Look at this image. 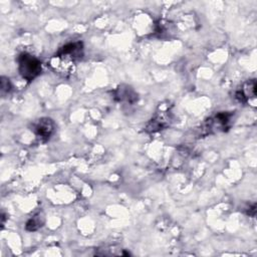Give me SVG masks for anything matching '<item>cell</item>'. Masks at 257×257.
Returning <instances> with one entry per match:
<instances>
[{"instance_id":"6da1fadb","label":"cell","mask_w":257,"mask_h":257,"mask_svg":"<svg viewBox=\"0 0 257 257\" xmlns=\"http://www.w3.org/2000/svg\"><path fill=\"white\" fill-rule=\"evenodd\" d=\"M83 56V43L81 41L68 42L52 56L50 65L58 72L63 74L71 73L75 63Z\"/></svg>"},{"instance_id":"7a4b0ae2","label":"cell","mask_w":257,"mask_h":257,"mask_svg":"<svg viewBox=\"0 0 257 257\" xmlns=\"http://www.w3.org/2000/svg\"><path fill=\"white\" fill-rule=\"evenodd\" d=\"M18 71L23 79L30 82L41 73V62L34 55L22 52L17 57Z\"/></svg>"},{"instance_id":"3957f363","label":"cell","mask_w":257,"mask_h":257,"mask_svg":"<svg viewBox=\"0 0 257 257\" xmlns=\"http://www.w3.org/2000/svg\"><path fill=\"white\" fill-rule=\"evenodd\" d=\"M31 130L41 142H47L55 132V122L50 117H41L33 122Z\"/></svg>"},{"instance_id":"277c9868","label":"cell","mask_w":257,"mask_h":257,"mask_svg":"<svg viewBox=\"0 0 257 257\" xmlns=\"http://www.w3.org/2000/svg\"><path fill=\"white\" fill-rule=\"evenodd\" d=\"M172 121V113L170 110H161L158 111L149 123L146 126V131L148 133H157L162 130H165L167 126L170 125Z\"/></svg>"},{"instance_id":"5b68a950","label":"cell","mask_w":257,"mask_h":257,"mask_svg":"<svg viewBox=\"0 0 257 257\" xmlns=\"http://www.w3.org/2000/svg\"><path fill=\"white\" fill-rule=\"evenodd\" d=\"M232 113L230 112H219L215 116L209 118L206 122L207 133L225 131V128L229 127V122L231 120Z\"/></svg>"},{"instance_id":"8992f818","label":"cell","mask_w":257,"mask_h":257,"mask_svg":"<svg viewBox=\"0 0 257 257\" xmlns=\"http://www.w3.org/2000/svg\"><path fill=\"white\" fill-rule=\"evenodd\" d=\"M113 97L118 102H124L126 104H134L138 101V93L133 87L121 84L113 91Z\"/></svg>"},{"instance_id":"52a82bcc","label":"cell","mask_w":257,"mask_h":257,"mask_svg":"<svg viewBox=\"0 0 257 257\" xmlns=\"http://www.w3.org/2000/svg\"><path fill=\"white\" fill-rule=\"evenodd\" d=\"M236 98L240 102H247L249 98H255L256 96V81L255 79H251L246 81L242 88L239 89L236 94Z\"/></svg>"},{"instance_id":"ba28073f","label":"cell","mask_w":257,"mask_h":257,"mask_svg":"<svg viewBox=\"0 0 257 257\" xmlns=\"http://www.w3.org/2000/svg\"><path fill=\"white\" fill-rule=\"evenodd\" d=\"M44 224V217L42 215H40V213L34 215L33 217H31L25 224V229L29 232H33L38 230L39 228H41Z\"/></svg>"},{"instance_id":"9c48e42d","label":"cell","mask_w":257,"mask_h":257,"mask_svg":"<svg viewBox=\"0 0 257 257\" xmlns=\"http://www.w3.org/2000/svg\"><path fill=\"white\" fill-rule=\"evenodd\" d=\"M0 88H1V93H2V94L8 93V92L11 90L12 85H11V82H10V80H9L8 77H6V76H1Z\"/></svg>"}]
</instances>
